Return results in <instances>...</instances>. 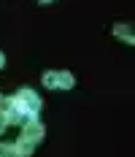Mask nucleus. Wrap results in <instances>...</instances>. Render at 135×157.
<instances>
[{"label":"nucleus","instance_id":"1","mask_svg":"<svg viewBox=\"0 0 135 157\" xmlns=\"http://www.w3.org/2000/svg\"><path fill=\"white\" fill-rule=\"evenodd\" d=\"M16 109L27 111V114H35V111L41 109V100H38V95L30 92V90H22V92L16 95Z\"/></svg>","mask_w":135,"mask_h":157},{"label":"nucleus","instance_id":"2","mask_svg":"<svg viewBox=\"0 0 135 157\" xmlns=\"http://www.w3.org/2000/svg\"><path fill=\"white\" fill-rule=\"evenodd\" d=\"M41 136H43L41 125H27V127H24V138H32V141H38Z\"/></svg>","mask_w":135,"mask_h":157},{"label":"nucleus","instance_id":"3","mask_svg":"<svg viewBox=\"0 0 135 157\" xmlns=\"http://www.w3.org/2000/svg\"><path fill=\"white\" fill-rule=\"evenodd\" d=\"M60 81H57V87H65V90H68V87H73V76H70V73H60Z\"/></svg>","mask_w":135,"mask_h":157},{"label":"nucleus","instance_id":"4","mask_svg":"<svg viewBox=\"0 0 135 157\" xmlns=\"http://www.w3.org/2000/svg\"><path fill=\"white\" fill-rule=\"evenodd\" d=\"M0 157H19L16 146H0Z\"/></svg>","mask_w":135,"mask_h":157},{"label":"nucleus","instance_id":"5","mask_svg":"<svg viewBox=\"0 0 135 157\" xmlns=\"http://www.w3.org/2000/svg\"><path fill=\"white\" fill-rule=\"evenodd\" d=\"M43 84H46V87H57V73H46Z\"/></svg>","mask_w":135,"mask_h":157},{"label":"nucleus","instance_id":"6","mask_svg":"<svg viewBox=\"0 0 135 157\" xmlns=\"http://www.w3.org/2000/svg\"><path fill=\"white\" fill-rule=\"evenodd\" d=\"M6 119H8V117H6V114L0 111V133H3V127H6Z\"/></svg>","mask_w":135,"mask_h":157},{"label":"nucleus","instance_id":"7","mask_svg":"<svg viewBox=\"0 0 135 157\" xmlns=\"http://www.w3.org/2000/svg\"><path fill=\"white\" fill-rule=\"evenodd\" d=\"M0 68H3V54H0Z\"/></svg>","mask_w":135,"mask_h":157}]
</instances>
